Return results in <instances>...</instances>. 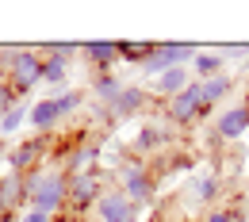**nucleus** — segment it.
<instances>
[{
	"label": "nucleus",
	"mask_w": 249,
	"mask_h": 222,
	"mask_svg": "<svg viewBox=\"0 0 249 222\" xmlns=\"http://www.w3.org/2000/svg\"><path fill=\"white\" fill-rule=\"evenodd\" d=\"M23 188H27V207L35 211H46V215H62L65 211V172L58 165H42L23 176Z\"/></svg>",
	"instance_id": "1"
},
{
	"label": "nucleus",
	"mask_w": 249,
	"mask_h": 222,
	"mask_svg": "<svg viewBox=\"0 0 249 222\" xmlns=\"http://www.w3.org/2000/svg\"><path fill=\"white\" fill-rule=\"evenodd\" d=\"M4 81H8V88L19 96V100H27L35 85H42V50L19 46V54H16L12 69L4 73Z\"/></svg>",
	"instance_id": "2"
},
{
	"label": "nucleus",
	"mask_w": 249,
	"mask_h": 222,
	"mask_svg": "<svg viewBox=\"0 0 249 222\" xmlns=\"http://www.w3.org/2000/svg\"><path fill=\"white\" fill-rule=\"evenodd\" d=\"M104 195V184L96 172H77V176H65V211L69 215H89L96 211V199Z\"/></svg>",
	"instance_id": "3"
},
{
	"label": "nucleus",
	"mask_w": 249,
	"mask_h": 222,
	"mask_svg": "<svg viewBox=\"0 0 249 222\" xmlns=\"http://www.w3.org/2000/svg\"><path fill=\"white\" fill-rule=\"evenodd\" d=\"M199 54V46H192V42H157L154 54L146 58V73L150 77H161V73H169V69H177V65H192V58Z\"/></svg>",
	"instance_id": "4"
},
{
	"label": "nucleus",
	"mask_w": 249,
	"mask_h": 222,
	"mask_svg": "<svg viewBox=\"0 0 249 222\" xmlns=\"http://www.w3.org/2000/svg\"><path fill=\"white\" fill-rule=\"evenodd\" d=\"M119 188H123V195L126 199H134L138 207L142 203H150L154 199V191H157V180H154V172L142 165V161H123L119 165Z\"/></svg>",
	"instance_id": "5"
},
{
	"label": "nucleus",
	"mask_w": 249,
	"mask_h": 222,
	"mask_svg": "<svg viewBox=\"0 0 249 222\" xmlns=\"http://www.w3.org/2000/svg\"><path fill=\"white\" fill-rule=\"evenodd\" d=\"M142 207L134 199H126L123 188H104V195L96 199V222H138Z\"/></svg>",
	"instance_id": "6"
},
{
	"label": "nucleus",
	"mask_w": 249,
	"mask_h": 222,
	"mask_svg": "<svg viewBox=\"0 0 249 222\" xmlns=\"http://www.w3.org/2000/svg\"><path fill=\"white\" fill-rule=\"evenodd\" d=\"M42 154H46V134H38L31 142H19L16 150H4V165H8V172L27 176L35 169H42Z\"/></svg>",
	"instance_id": "7"
},
{
	"label": "nucleus",
	"mask_w": 249,
	"mask_h": 222,
	"mask_svg": "<svg viewBox=\"0 0 249 222\" xmlns=\"http://www.w3.org/2000/svg\"><path fill=\"white\" fill-rule=\"evenodd\" d=\"M203 96H199V81H192L180 96L169 100V119L173 123H192V119H203Z\"/></svg>",
	"instance_id": "8"
},
{
	"label": "nucleus",
	"mask_w": 249,
	"mask_h": 222,
	"mask_svg": "<svg viewBox=\"0 0 249 222\" xmlns=\"http://www.w3.org/2000/svg\"><path fill=\"white\" fill-rule=\"evenodd\" d=\"M19 211H27V188H23V176L4 172V176H0V219L19 215Z\"/></svg>",
	"instance_id": "9"
},
{
	"label": "nucleus",
	"mask_w": 249,
	"mask_h": 222,
	"mask_svg": "<svg viewBox=\"0 0 249 222\" xmlns=\"http://www.w3.org/2000/svg\"><path fill=\"white\" fill-rule=\"evenodd\" d=\"M215 134L222 138V142L246 138V134H249V107H246V103H238V107H226V111L215 119Z\"/></svg>",
	"instance_id": "10"
},
{
	"label": "nucleus",
	"mask_w": 249,
	"mask_h": 222,
	"mask_svg": "<svg viewBox=\"0 0 249 222\" xmlns=\"http://www.w3.org/2000/svg\"><path fill=\"white\" fill-rule=\"evenodd\" d=\"M81 54L89 65H96V73H111V65L119 62V42H104V38L81 42Z\"/></svg>",
	"instance_id": "11"
},
{
	"label": "nucleus",
	"mask_w": 249,
	"mask_h": 222,
	"mask_svg": "<svg viewBox=\"0 0 249 222\" xmlns=\"http://www.w3.org/2000/svg\"><path fill=\"white\" fill-rule=\"evenodd\" d=\"M27 123H31L38 134H50V130L62 123V111H58V100L46 96V100H35L31 111H27Z\"/></svg>",
	"instance_id": "12"
},
{
	"label": "nucleus",
	"mask_w": 249,
	"mask_h": 222,
	"mask_svg": "<svg viewBox=\"0 0 249 222\" xmlns=\"http://www.w3.org/2000/svg\"><path fill=\"white\" fill-rule=\"evenodd\" d=\"M142 107H146V88H138V85H123V92L115 96V103H111L107 111H111V119H134Z\"/></svg>",
	"instance_id": "13"
},
{
	"label": "nucleus",
	"mask_w": 249,
	"mask_h": 222,
	"mask_svg": "<svg viewBox=\"0 0 249 222\" xmlns=\"http://www.w3.org/2000/svg\"><path fill=\"white\" fill-rule=\"evenodd\" d=\"M92 165H96V146H73V150L62 154V161H58V169H62L65 176L92 172Z\"/></svg>",
	"instance_id": "14"
},
{
	"label": "nucleus",
	"mask_w": 249,
	"mask_h": 222,
	"mask_svg": "<svg viewBox=\"0 0 249 222\" xmlns=\"http://www.w3.org/2000/svg\"><path fill=\"white\" fill-rule=\"evenodd\" d=\"M192 85V77H188V65H177V69H169V73H161L154 81V92L165 96V100H173V96H180Z\"/></svg>",
	"instance_id": "15"
},
{
	"label": "nucleus",
	"mask_w": 249,
	"mask_h": 222,
	"mask_svg": "<svg viewBox=\"0 0 249 222\" xmlns=\"http://www.w3.org/2000/svg\"><path fill=\"white\" fill-rule=\"evenodd\" d=\"M234 88V81L226 77V73H218V77H207V81H199V96H203V111H211L218 100H226V92Z\"/></svg>",
	"instance_id": "16"
},
{
	"label": "nucleus",
	"mask_w": 249,
	"mask_h": 222,
	"mask_svg": "<svg viewBox=\"0 0 249 222\" xmlns=\"http://www.w3.org/2000/svg\"><path fill=\"white\" fill-rule=\"evenodd\" d=\"M65 77H69V58L42 50V85H65Z\"/></svg>",
	"instance_id": "17"
},
{
	"label": "nucleus",
	"mask_w": 249,
	"mask_h": 222,
	"mask_svg": "<svg viewBox=\"0 0 249 222\" xmlns=\"http://www.w3.org/2000/svg\"><path fill=\"white\" fill-rule=\"evenodd\" d=\"M119 92H123V81H119L115 73H96V77H92V96L104 103V107H111Z\"/></svg>",
	"instance_id": "18"
},
{
	"label": "nucleus",
	"mask_w": 249,
	"mask_h": 222,
	"mask_svg": "<svg viewBox=\"0 0 249 222\" xmlns=\"http://www.w3.org/2000/svg\"><path fill=\"white\" fill-rule=\"evenodd\" d=\"M222 50H199L196 58H192V73L199 77V81H207V77H218L222 73Z\"/></svg>",
	"instance_id": "19"
},
{
	"label": "nucleus",
	"mask_w": 249,
	"mask_h": 222,
	"mask_svg": "<svg viewBox=\"0 0 249 222\" xmlns=\"http://www.w3.org/2000/svg\"><path fill=\"white\" fill-rule=\"evenodd\" d=\"M154 46H157V42H130V38H123V42H119V62L146 65V58L154 54Z\"/></svg>",
	"instance_id": "20"
},
{
	"label": "nucleus",
	"mask_w": 249,
	"mask_h": 222,
	"mask_svg": "<svg viewBox=\"0 0 249 222\" xmlns=\"http://www.w3.org/2000/svg\"><path fill=\"white\" fill-rule=\"evenodd\" d=\"M27 111H31V103H27V100H19V103L0 119V134H16V130L27 123Z\"/></svg>",
	"instance_id": "21"
},
{
	"label": "nucleus",
	"mask_w": 249,
	"mask_h": 222,
	"mask_svg": "<svg viewBox=\"0 0 249 222\" xmlns=\"http://www.w3.org/2000/svg\"><path fill=\"white\" fill-rule=\"evenodd\" d=\"M192 191H196V199H203V203H211L218 191H222V184H218V176H196V184H192Z\"/></svg>",
	"instance_id": "22"
},
{
	"label": "nucleus",
	"mask_w": 249,
	"mask_h": 222,
	"mask_svg": "<svg viewBox=\"0 0 249 222\" xmlns=\"http://www.w3.org/2000/svg\"><path fill=\"white\" fill-rule=\"evenodd\" d=\"M54 100H58V111H62V119H69L73 111H81V107H85V92H77V88H69V92L54 96Z\"/></svg>",
	"instance_id": "23"
},
{
	"label": "nucleus",
	"mask_w": 249,
	"mask_h": 222,
	"mask_svg": "<svg viewBox=\"0 0 249 222\" xmlns=\"http://www.w3.org/2000/svg\"><path fill=\"white\" fill-rule=\"evenodd\" d=\"M161 142H165V134H161L157 127H142V130H138V138H134V150L150 154V150H157Z\"/></svg>",
	"instance_id": "24"
},
{
	"label": "nucleus",
	"mask_w": 249,
	"mask_h": 222,
	"mask_svg": "<svg viewBox=\"0 0 249 222\" xmlns=\"http://www.w3.org/2000/svg\"><path fill=\"white\" fill-rule=\"evenodd\" d=\"M16 103H19V96L8 88V81H0V119H4V115H8V111H12Z\"/></svg>",
	"instance_id": "25"
},
{
	"label": "nucleus",
	"mask_w": 249,
	"mask_h": 222,
	"mask_svg": "<svg viewBox=\"0 0 249 222\" xmlns=\"http://www.w3.org/2000/svg\"><path fill=\"white\" fill-rule=\"evenodd\" d=\"M203 222H242L238 219V211H226V207H215V211H207V219Z\"/></svg>",
	"instance_id": "26"
},
{
	"label": "nucleus",
	"mask_w": 249,
	"mask_h": 222,
	"mask_svg": "<svg viewBox=\"0 0 249 222\" xmlns=\"http://www.w3.org/2000/svg\"><path fill=\"white\" fill-rule=\"evenodd\" d=\"M16 222H54V215H46V211H35V207H27V211H19V219Z\"/></svg>",
	"instance_id": "27"
},
{
	"label": "nucleus",
	"mask_w": 249,
	"mask_h": 222,
	"mask_svg": "<svg viewBox=\"0 0 249 222\" xmlns=\"http://www.w3.org/2000/svg\"><path fill=\"white\" fill-rule=\"evenodd\" d=\"M54 222H77V219H54Z\"/></svg>",
	"instance_id": "28"
},
{
	"label": "nucleus",
	"mask_w": 249,
	"mask_h": 222,
	"mask_svg": "<svg viewBox=\"0 0 249 222\" xmlns=\"http://www.w3.org/2000/svg\"><path fill=\"white\" fill-rule=\"evenodd\" d=\"M0 161H4V150H0Z\"/></svg>",
	"instance_id": "29"
},
{
	"label": "nucleus",
	"mask_w": 249,
	"mask_h": 222,
	"mask_svg": "<svg viewBox=\"0 0 249 222\" xmlns=\"http://www.w3.org/2000/svg\"><path fill=\"white\" fill-rule=\"evenodd\" d=\"M246 107H249V103H246Z\"/></svg>",
	"instance_id": "30"
}]
</instances>
